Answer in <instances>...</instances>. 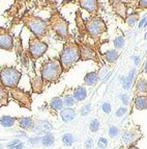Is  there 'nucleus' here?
I'll return each mask as SVG.
<instances>
[{
  "label": "nucleus",
  "instance_id": "nucleus-2",
  "mask_svg": "<svg viewBox=\"0 0 147 149\" xmlns=\"http://www.w3.org/2000/svg\"><path fill=\"white\" fill-rule=\"evenodd\" d=\"M84 24H85V31L87 39L92 40V42L96 46L101 47L102 37L108 31V27H107V24H106L103 17L100 16V14L90 15V17L84 19Z\"/></svg>",
  "mask_w": 147,
  "mask_h": 149
},
{
  "label": "nucleus",
  "instance_id": "nucleus-13",
  "mask_svg": "<svg viewBox=\"0 0 147 149\" xmlns=\"http://www.w3.org/2000/svg\"><path fill=\"white\" fill-rule=\"evenodd\" d=\"M76 24H77V29H78L80 40H85V39H87V37H86V31H85L84 19L82 18V14L80 10H78L76 12Z\"/></svg>",
  "mask_w": 147,
  "mask_h": 149
},
{
  "label": "nucleus",
  "instance_id": "nucleus-20",
  "mask_svg": "<svg viewBox=\"0 0 147 149\" xmlns=\"http://www.w3.org/2000/svg\"><path fill=\"white\" fill-rule=\"evenodd\" d=\"M98 80V73L96 71H92L85 75L84 77V84L86 86H94Z\"/></svg>",
  "mask_w": 147,
  "mask_h": 149
},
{
  "label": "nucleus",
  "instance_id": "nucleus-19",
  "mask_svg": "<svg viewBox=\"0 0 147 149\" xmlns=\"http://www.w3.org/2000/svg\"><path fill=\"white\" fill-rule=\"evenodd\" d=\"M73 95L77 101H83L87 97V90L84 86H78L76 89L74 90Z\"/></svg>",
  "mask_w": 147,
  "mask_h": 149
},
{
  "label": "nucleus",
  "instance_id": "nucleus-40",
  "mask_svg": "<svg viewBox=\"0 0 147 149\" xmlns=\"http://www.w3.org/2000/svg\"><path fill=\"white\" fill-rule=\"evenodd\" d=\"M102 109H103L105 114H110L111 113V104L109 102H105V103L102 105Z\"/></svg>",
  "mask_w": 147,
  "mask_h": 149
},
{
  "label": "nucleus",
  "instance_id": "nucleus-36",
  "mask_svg": "<svg viewBox=\"0 0 147 149\" xmlns=\"http://www.w3.org/2000/svg\"><path fill=\"white\" fill-rule=\"evenodd\" d=\"M121 82H122V87L124 90H128L131 88V86H132V82L128 79V77H121Z\"/></svg>",
  "mask_w": 147,
  "mask_h": 149
},
{
  "label": "nucleus",
  "instance_id": "nucleus-15",
  "mask_svg": "<svg viewBox=\"0 0 147 149\" xmlns=\"http://www.w3.org/2000/svg\"><path fill=\"white\" fill-rule=\"evenodd\" d=\"M119 51L114 48V49H109L106 52H103L102 53V57L107 63H115L118 57H119Z\"/></svg>",
  "mask_w": 147,
  "mask_h": 149
},
{
  "label": "nucleus",
  "instance_id": "nucleus-18",
  "mask_svg": "<svg viewBox=\"0 0 147 149\" xmlns=\"http://www.w3.org/2000/svg\"><path fill=\"white\" fill-rule=\"evenodd\" d=\"M20 127L25 130H32L34 127V122L29 117H21L18 119Z\"/></svg>",
  "mask_w": 147,
  "mask_h": 149
},
{
  "label": "nucleus",
  "instance_id": "nucleus-38",
  "mask_svg": "<svg viewBox=\"0 0 147 149\" xmlns=\"http://www.w3.org/2000/svg\"><path fill=\"white\" fill-rule=\"evenodd\" d=\"M90 107H91V105L89 104H86V105H84L83 107L81 109V115L82 116H87V115L90 113Z\"/></svg>",
  "mask_w": 147,
  "mask_h": 149
},
{
  "label": "nucleus",
  "instance_id": "nucleus-29",
  "mask_svg": "<svg viewBox=\"0 0 147 149\" xmlns=\"http://www.w3.org/2000/svg\"><path fill=\"white\" fill-rule=\"evenodd\" d=\"M113 45H114V48H115V49H117V50L122 49L125 45L124 37H122V36H117V37L113 40Z\"/></svg>",
  "mask_w": 147,
  "mask_h": 149
},
{
  "label": "nucleus",
  "instance_id": "nucleus-44",
  "mask_svg": "<svg viewBox=\"0 0 147 149\" xmlns=\"http://www.w3.org/2000/svg\"><path fill=\"white\" fill-rule=\"evenodd\" d=\"M92 143H93V141L91 139L87 140V141H86V148H87V149H90L91 147H92Z\"/></svg>",
  "mask_w": 147,
  "mask_h": 149
},
{
  "label": "nucleus",
  "instance_id": "nucleus-43",
  "mask_svg": "<svg viewBox=\"0 0 147 149\" xmlns=\"http://www.w3.org/2000/svg\"><path fill=\"white\" fill-rule=\"evenodd\" d=\"M20 142H21V141H19V140H14V141L10 142V144L8 145V148H10V149H12V148H14V147L17 146V145L19 144Z\"/></svg>",
  "mask_w": 147,
  "mask_h": 149
},
{
  "label": "nucleus",
  "instance_id": "nucleus-26",
  "mask_svg": "<svg viewBox=\"0 0 147 149\" xmlns=\"http://www.w3.org/2000/svg\"><path fill=\"white\" fill-rule=\"evenodd\" d=\"M50 105H51V107L54 111H60L64 105L63 99H62L61 97H54L51 100V102H50Z\"/></svg>",
  "mask_w": 147,
  "mask_h": 149
},
{
  "label": "nucleus",
  "instance_id": "nucleus-45",
  "mask_svg": "<svg viewBox=\"0 0 147 149\" xmlns=\"http://www.w3.org/2000/svg\"><path fill=\"white\" fill-rule=\"evenodd\" d=\"M39 141H41V138H39V137L33 138V139H30L29 140V142H30V143H32V144H37Z\"/></svg>",
  "mask_w": 147,
  "mask_h": 149
},
{
  "label": "nucleus",
  "instance_id": "nucleus-1",
  "mask_svg": "<svg viewBox=\"0 0 147 149\" xmlns=\"http://www.w3.org/2000/svg\"><path fill=\"white\" fill-rule=\"evenodd\" d=\"M59 60L61 63L63 72H67L78 62L81 61L79 43L76 37L69 33V36L64 40L62 49L59 53Z\"/></svg>",
  "mask_w": 147,
  "mask_h": 149
},
{
  "label": "nucleus",
  "instance_id": "nucleus-23",
  "mask_svg": "<svg viewBox=\"0 0 147 149\" xmlns=\"http://www.w3.org/2000/svg\"><path fill=\"white\" fill-rule=\"evenodd\" d=\"M8 94H10V91L8 88H5L0 84V107L8 103Z\"/></svg>",
  "mask_w": 147,
  "mask_h": 149
},
{
  "label": "nucleus",
  "instance_id": "nucleus-35",
  "mask_svg": "<svg viewBox=\"0 0 147 149\" xmlns=\"http://www.w3.org/2000/svg\"><path fill=\"white\" fill-rule=\"evenodd\" d=\"M118 134H119V129H118V127L115 126V125L110 126V129H109V136H110L112 139H115V138H117Z\"/></svg>",
  "mask_w": 147,
  "mask_h": 149
},
{
  "label": "nucleus",
  "instance_id": "nucleus-16",
  "mask_svg": "<svg viewBox=\"0 0 147 149\" xmlns=\"http://www.w3.org/2000/svg\"><path fill=\"white\" fill-rule=\"evenodd\" d=\"M44 79L42 76H35L31 78V87L33 93H42L44 90Z\"/></svg>",
  "mask_w": 147,
  "mask_h": 149
},
{
  "label": "nucleus",
  "instance_id": "nucleus-46",
  "mask_svg": "<svg viewBox=\"0 0 147 149\" xmlns=\"http://www.w3.org/2000/svg\"><path fill=\"white\" fill-rule=\"evenodd\" d=\"M146 19H147L146 17H143L142 19H141V21H140V23H139V28H142L143 26H144L145 22H146Z\"/></svg>",
  "mask_w": 147,
  "mask_h": 149
},
{
  "label": "nucleus",
  "instance_id": "nucleus-21",
  "mask_svg": "<svg viewBox=\"0 0 147 149\" xmlns=\"http://www.w3.org/2000/svg\"><path fill=\"white\" fill-rule=\"evenodd\" d=\"M135 103V107L139 111H143V109H147V96L144 95H139L135 98L134 100Z\"/></svg>",
  "mask_w": 147,
  "mask_h": 149
},
{
  "label": "nucleus",
  "instance_id": "nucleus-9",
  "mask_svg": "<svg viewBox=\"0 0 147 149\" xmlns=\"http://www.w3.org/2000/svg\"><path fill=\"white\" fill-rule=\"evenodd\" d=\"M10 91V94L12 95V97L16 101L18 102V104L22 107H26V109H31V95L27 92H24L23 90L19 89L18 87L12 88V89H8Z\"/></svg>",
  "mask_w": 147,
  "mask_h": 149
},
{
  "label": "nucleus",
  "instance_id": "nucleus-51",
  "mask_svg": "<svg viewBox=\"0 0 147 149\" xmlns=\"http://www.w3.org/2000/svg\"><path fill=\"white\" fill-rule=\"evenodd\" d=\"M145 39H147V32H146V35H145Z\"/></svg>",
  "mask_w": 147,
  "mask_h": 149
},
{
  "label": "nucleus",
  "instance_id": "nucleus-4",
  "mask_svg": "<svg viewBox=\"0 0 147 149\" xmlns=\"http://www.w3.org/2000/svg\"><path fill=\"white\" fill-rule=\"evenodd\" d=\"M22 23L25 25V27L31 32L32 35L44 39L50 35V28L48 25V21L43 19V18L35 16L30 13H26L22 17Z\"/></svg>",
  "mask_w": 147,
  "mask_h": 149
},
{
  "label": "nucleus",
  "instance_id": "nucleus-7",
  "mask_svg": "<svg viewBox=\"0 0 147 149\" xmlns=\"http://www.w3.org/2000/svg\"><path fill=\"white\" fill-rule=\"evenodd\" d=\"M22 73L15 67H3L0 70V82L8 89L18 87Z\"/></svg>",
  "mask_w": 147,
  "mask_h": 149
},
{
  "label": "nucleus",
  "instance_id": "nucleus-37",
  "mask_svg": "<svg viewBox=\"0 0 147 149\" xmlns=\"http://www.w3.org/2000/svg\"><path fill=\"white\" fill-rule=\"evenodd\" d=\"M98 147H100V148H103V149L107 148V145H108V140L105 139V138H101V139L98 140Z\"/></svg>",
  "mask_w": 147,
  "mask_h": 149
},
{
  "label": "nucleus",
  "instance_id": "nucleus-47",
  "mask_svg": "<svg viewBox=\"0 0 147 149\" xmlns=\"http://www.w3.org/2000/svg\"><path fill=\"white\" fill-rule=\"evenodd\" d=\"M133 60H134V62H135V65L136 66H138V65L140 64V61H141V58H140V56H133Z\"/></svg>",
  "mask_w": 147,
  "mask_h": 149
},
{
  "label": "nucleus",
  "instance_id": "nucleus-3",
  "mask_svg": "<svg viewBox=\"0 0 147 149\" xmlns=\"http://www.w3.org/2000/svg\"><path fill=\"white\" fill-rule=\"evenodd\" d=\"M47 21L50 30L54 32L59 40H66V38L69 36V22L56 8L50 10V17L49 19H47Z\"/></svg>",
  "mask_w": 147,
  "mask_h": 149
},
{
  "label": "nucleus",
  "instance_id": "nucleus-41",
  "mask_svg": "<svg viewBox=\"0 0 147 149\" xmlns=\"http://www.w3.org/2000/svg\"><path fill=\"white\" fill-rule=\"evenodd\" d=\"M121 101H122V103L124 105H128L130 103V96L128 94H123L121 96Z\"/></svg>",
  "mask_w": 147,
  "mask_h": 149
},
{
  "label": "nucleus",
  "instance_id": "nucleus-8",
  "mask_svg": "<svg viewBox=\"0 0 147 149\" xmlns=\"http://www.w3.org/2000/svg\"><path fill=\"white\" fill-rule=\"evenodd\" d=\"M28 44H29L28 45V52H29L30 57L34 61L44 56L45 53L49 49V44L34 35H31V37L29 38Z\"/></svg>",
  "mask_w": 147,
  "mask_h": 149
},
{
  "label": "nucleus",
  "instance_id": "nucleus-34",
  "mask_svg": "<svg viewBox=\"0 0 147 149\" xmlns=\"http://www.w3.org/2000/svg\"><path fill=\"white\" fill-rule=\"evenodd\" d=\"M44 8H56V0H41Z\"/></svg>",
  "mask_w": 147,
  "mask_h": 149
},
{
  "label": "nucleus",
  "instance_id": "nucleus-11",
  "mask_svg": "<svg viewBox=\"0 0 147 149\" xmlns=\"http://www.w3.org/2000/svg\"><path fill=\"white\" fill-rule=\"evenodd\" d=\"M109 3H110V6L112 8L113 12L124 21L128 16V2H125L123 0H109Z\"/></svg>",
  "mask_w": 147,
  "mask_h": 149
},
{
  "label": "nucleus",
  "instance_id": "nucleus-42",
  "mask_svg": "<svg viewBox=\"0 0 147 149\" xmlns=\"http://www.w3.org/2000/svg\"><path fill=\"white\" fill-rule=\"evenodd\" d=\"M135 73H136V69H132L130 71V73H128V79L130 80L132 84H133V81H134V76H135Z\"/></svg>",
  "mask_w": 147,
  "mask_h": 149
},
{
  "label": "nucleus",
  "instance_id": "nucleus-50",
  "mask_svg": "<svg viewBox=\"0 0 147 149\" xmlns=\"http://www.w3.org/2000/svg\"><path fill=\"white\" fill-rule=\"evenodd\" d=\"M128 149H139V148H138V147H136V146H131Z\"/></svg>",
  "mask_w": 147,
  "mask_h": 149
},
{
  "label": "nucleus",
  "instance_id": "nucleus-49",
  "mask_svg": "<svg viewBox=\"0 0 147 149\" xmlns=\"http://www.w3.org/2000/svg\"><path fill=\"white\" fill-rule=\"evenodd\" d=\"M143 72L147 74V63H145V65H144V68H143Z\"/></svg>",
  "mask_w": 147,
  "mask_h": 149
},
{
  "label": "nucleus",
  "instance_id": "nucleus-32",
  "mask_svg": "<svg viewBox=\"0 0 147 149\" xmlns=\"http://www.w3.org/2000/svg\"><path fill=\"white\" fill-rule=\"evenodd\" d=\"M100 121L98 119H93L92 121L90 122V124H89V129H90L92 132H98V129H100Z\"/></svg>",
  "mask_w": 147,
  "mask_h": 149
},
{
  "label": "nucleus",
  "instance_id": "nucleus-39",
  "mask_svg": "<svg viewBox=\"0 0 147 149\" xmlns=\"http://www.w3.org/2000/svg\"><path fill=\"white\" fill-rule=\"evenodd\" d=\"M126 113H128V109L125 107H119L118 111L116 112V116H117V117H122L123 115H125Z\"/></svg>",
  "mask_w": 147,
  "mask_h": 149
},
{
  "label": "nucleus",
  "instance_id": "nucleus-14",
  "mask_svg": "<svg viewBox=\"0 0 147 149\" xmlns=\"http://www.w3.org/2000/svg\"><path fill=\"white\" fill-rule=\"evenodd\" d=\"M140 132H137L136 129H133V130H125L122 134V142H124V144L131 145L133 143H135L138 139H139L141 136H140Z\"/></svg>",
  "mask_w": 147,
  "mask_h": 149
},
{
  "label": "nucleus",
  "instance_id": "nucleus-30",
  "mask_svg": "<svg viewBox=\"0 0 147 149\" xmlns=\"http://www.w3.org/2000/svg\"><path fill=\"white\" fill-rule=\"evenodd\" d=\"M63 103L65 107H74V105L76 104V99H75L74 95H65L63 98Z\"/></svg>",
  "mask_w": 147,
  "mask_h": 149
},
{
  "label": "nucleus",
  "instance_id": "nucleus-27",
  "mask_svg": "<svg viewBox=\"0 0 147 149\" xmlns=\"http://www.w3.org/2000/svg\"><path fill=\"white\" fill-rule=\"evenodd\" d=\"M136 90L140 93H147V80L144 78H139L136 82Z\"/></svg>",
  "mask_w": 147,
  "mask_h": 149
},
{
  "label": "nucleus",
  "instance_id": "nucleus-28",
  "mask_svg": "<svg viewBox=\"0 0 147 149\" xmlns=\"http://www.w3.org/2000/svg\"><path fill=\"white\" fill-rule=\"evenodd\" d=\"M16 122V118L10 117V116H2L0 118V123L3 127H12L14 126Z\"/></svg>",
  "mask_w": 147,
  "mask_h": 149
},
{
  "label": "nucleus",
  "instance_id": "nucleus-17",
  "mask_svg": "<svg viewBox=\"0 0 147 149\" xmlns=\"http://www.w3.org/2000/svg\"><path fill=\"white\" fill-rule=\"evenodd\" d=\"M60 116H61L62 120H63L64 122H69L75 119V117H76V112H75L73 109H71V107H65L61 109Z\"/></svg>",
  "mask_w": 147,
  "mask_h": 149
},
{
  "label": "nucleus",
  "instance_id": "nucleus-24",
  "mask_svg": "<svg viewBox=\"0 0 147 149\" xmlns=\"http://www.w3.org/2000/svg\"><path fill=\"white\" fill-rule=\"evenodd\" d=\"M36 128H35V130L36 132H49L50 130H52V125L50 124V123H48V122H46V121H41V122H37V125L36 126Z\"/></svg>",
  "mask_w": 147,
  "mask_h": 149
},
{
  "label": "nucleus",
  "instance_id": "nucleus-12",
  "mask_svg": "<svg viewBox=\"0 0 147 149\" xmlns=\"http://www.w3.org/2000/svg\"><path fill=\"white\" fill-rule=\"evenodd\" d=\"M80 8L86 10L90 15H96L100 10V2L98 0H74Z\"/></svg>",
  "mask_w": 147,
  "mask_h": 149
},
{
  "label": "nucleus",
  "instance_id": "nucleus-31",
  "mask_svg": "<svg viewBox=\"0 0 147 149\" xmlns=\"http://www.w3.org/2000/svg\"><path fill=\"white\" fill-rule=\"evenodd\" d=\"M62 142L65 146H71L73 143L75 142V138L71 134H64L62 137Z\"/></svg>",
  "mask_w": 147,
  "mask_h": 149
},
{
  "label": "nucleus",
  "instance_id": "nucleus-33",
  "mask_svg": "<svg viewBox=\"0 0 147 149\" xmlns=\"http://www.w3.org/2000/svg\"><path fill=\"white\" fill-rule=\"evenodd\" d=\"M147 10V0H138L136 4L135 10Z\"/></svg>",
  "mask_w": 147,
  "mask_h": 149
},
{
  "label": "nucleus",
  "instance_id": "nucleus-48",
  "mask_svg": "<svg viewBox=\"0 0 147 149\" xmlns=\"http://www.w3.org/2000/svg\"><path fill=\"white\" fill-rule=\"evenodd\" d=\"M22 148H23V143H22V142H20L19 144H18L16 147H14L12 149H22Z\"/></svg>",
  "mask_w": 147,
  "mask_h": 149
},
{
  "label": "nucleus",
  "instance_id": "nucleus-6",
  "mask_svg": "<svg viewBox=\"0 0 147 149\" xmlns=\"http://www.w3.org/2000/svg\"><path fill=\"white\" fill-rule=\"evenodd\" d=\"M79 49H80V56L81 61H94L100 62V56H102V53H100L101 47L96 46L94 43L90 44L86 40H79Z\"/></svg>",
  "mask_w": 147,
  "mask_h": 149
},
{
  "label": "nucleus",
  "instance_id": "nucleus-5",
  "mask_svg": "<svg viewBox=\"0 0 147 149\" xmlns=\"http://www.w3.org/2000/svg\"><path fill=\"white\" fill-rule=\"evenodd\" d=\"M63 73L61 63L59 57H49L44 61L41 66V76L45 82L55 84L59 80L61 74Z\"/></svg>",
  "mask_w": 147,
  "mask_h": 149
},
{
  "label": "nucleus",
  "instance_id": "nucleus-10",
  "mask_svg": "<svg viewBox=\"0 0 147 149\" xmlns=\"http://www.w3.org/2000/svg\"><path fill=\"white\" fill-rule=\"evenodd\" d=\"M15 47L14 37L8 27L0 26V49L12 52Z\"/></svg>",
  "mask_w": 147,
  "mask_h": 149
},
{
  "label": "nucleus",
  "instance_id": "nucleus-22",
  "mask_svg": "<svg viewBox=\"0 0 147 149\" xmlns=\"http://www.w3.org/2000/svg\"><path fill=\"white\" fill-rule=\"evenodd\" d=\"M139 18H140V10H133L132 14L126 16L124 22L126 23L130 27H133V26L136 24V22L139 20Z\"/></svg>",
  "mask_w": 147,
  "mask_h": 149
},
{
  "label": "nucleus",
  "instance_id": "nucleus-25",
  "mask_svg": "<svg viewBox=\"0 0 147 149\" xmlns=\"http://www.w3.org/2000/svg\"><path fill=\"white\" fill-rule=\"evenodd\" d=\"M41 142H42V144L44 145L45 147H51V146H53V144H54L55 138L52 134L47 132L44 137L41 138Z\"/></svg>",
  "mask_w": 147,
  "mask_h": 149
}]
</instances>
